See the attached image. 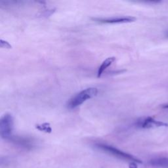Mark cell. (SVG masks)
I'll return each instance as SVG.
<instances>
[{"label":"cell","instance_id":"cell-1","mask_svg":"<svg viewBox=\"0 0 168 168\" xmlns=\"http://www.w3.org/2000/svg\"><path fill=\"white\" fill-rule=\"evenodd\" d=\"M98 89L95 87H89L83 89L74 95L69 101L67 104V107L69 109H75L78 108L84 102L96 97Z\"/></svg>","mask_w":168,"mask_h":168},{"label":"cell","instance_id":"cell-2","mask_svg":"<svg viewBox=\"0 0 168 168\" xmlns=\"http://www.w3.org/2000/svg\"><path fill=\"white\" fill-rule=\"evenodd\" d=\"M14 128V119L11 114H5L0 120V135L5 139L12 137Z\"/></svg>","mask_w":168,"mask_h":168},{"label":"cell","instance_id":"cell-3","mask_svg":"<svg viewBox=\"0 0 168 168\" xmlns=\"http://www.w3.org/2000/svg\"><path fill=\"white\" fill-rule=\"evenodd\" d=\"M97 146L98 148H99L104 151L108 152L112 155H113L116 156H118L119 158H123L125 160H131L133 162H137L139 164H142V161L141 160H139L135 157H134V156H132L129 154L125 153L120 150H119L116 148H114V147L108 145V144H97Z\"/></svg>","mask_w":168,"mask_h":168},{"label":"cell","instance_id":"cell-4","mask_svg":"<svg viewBox=\"0 0 168 168\" xmlns=\"http://www.w3.org/2000/svg\"><path fill=\"white\" fill-rule=\"evenodd\" d=\"M136 125L138 128L142 129H150L154 128L160 127H168L167 123L162 121H158L154 119L152 117H145L142 118L137 120Z\"/></svg>","mask_w":168,"mask_h":168},{"label":"cell","instance_id":"cell-5","mask_svg":"<svg viewBox=\"0 0 168 168\" xmlns=\"http://www.w3.org/2000/svg\"><path fill=\"white\" fill-rule=\"evenodd\" d=\"M92 20L95 23L101 24H122L134 22L136 20V18L128 16L111 18H92Z\"/></svg>","mask_w":168,"mask_h":168},{"label":"cell","instance_id":"cell-6","mask_svg":"<svg viewBox=\"0 0 168 168\" xmlns=\"http://www.w3.org/2000/svg\"><path fill=\"white\" fill-rule=\"evenodd\" d=\"M115 60H116V57H110L107 58V59H105L102 62L101 65L99 67V69H98L97 78H101L105 70H106L108 67H109Z\"/></svg>","mask_w":168,"mask_h":168},{"label":"cell","instance_id":"cell-7","mask_svg":"<svg viewBox=\"0 0 168 168\" xmlns=\"http://www.w3.org/2000/svg\"><path fill=\"white\" fill-rule=\"evenodd\" d=\"M150 164L153 165L167 166L168 165V159L167 158H160V159L153 160L150 162Z\"/></svg>","mask_w":168,"mask_h":168},{"label":"cell","instance_id":"cell-8","mask_svg":"<svg viewBox=\"0 0 168 168\" xmlns=\"http://www.w3.org/2000/svg\"><path fill=\"white\" fill-rule=\"evenodd\" d=\"M36 128L38 130L41 131H44L45 133H51L52 131L50 125L49 123H47L37 125L36 126Z\"/></svg>","mask_w":168,"mask_h":168},{"label":"cell","instance_id":"cell-9","mask_svg":"<svg viewBox=\"0 0 168 168\" xmlns=\"http://www.w3.org/2000/svg\"><path fill=\"white\" fill-rule=\"evenodd\" d=\"M129 168H138V166L136 162H132L129 164Z\"/></svg>","mask_w":168,"mask_h":168},{"label":"cell","instance_id":"cell-10","mask_svg":"<svg viewBox=\"0 0 168 168\" xmlns=\"http://www.w3.org/2000/svg\"><path fill=\"white\" fill-rule=\"evenodd\" d=\"M163 108H168V104L164 105V106L163 107Z\"/></svg>","mask_w":168,"mask_h":168}]
</instances>
